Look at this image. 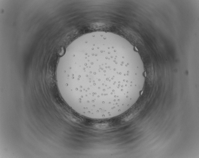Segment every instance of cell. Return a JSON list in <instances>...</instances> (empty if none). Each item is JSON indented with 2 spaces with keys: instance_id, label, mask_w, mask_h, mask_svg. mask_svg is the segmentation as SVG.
<instances>
[{
  "instance_id": "1",
  "label": "cell",
  "mask_w": 199,
  "mask_h": 158,
  "mask_svg": "<svg viewBox=\"0 0 199 158\" xmlns=\"http://www.w3.org/2000/svg\"><path fill=\"white\" fill-rule=\"evenodd\" d=\"M84 44L68 52L58 66L57 87L66 104L94 119L121 115L138 99L145 70L119 45Z\"/></svg>"
}]
</instances>
